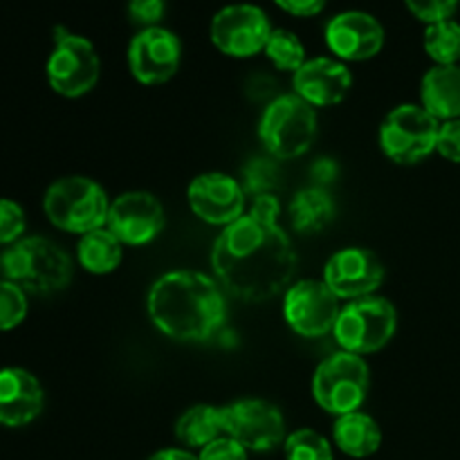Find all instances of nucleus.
<instances>
[{
  "instance_id": "c85d7f7f",
  "label": "nucleus",
  "mask_w": 460,
  "mask_h": 460,
  "mask_svg": "<svg viewBox=\"0 0 460 460\" xmlns=\"http://www.w3.org/2000/svg\"><path fill=\"white\" fill-rule=\"evenodd\" d=\"M243 189L254 198L274 196V184H277V166L268 157H256L243 171Z\"/></svg>"
},
{
  "instance_id": "dca6fc26",
  "label": "nucleus",
  "mask_w": 460,
  "mask_h": 460,
  "mask_svg": "<svg viewBox=\"0 0 460 460\" xmlns=\"http://www.w3.org/2000/svg\"><path fill=\"white\" fill-rule=\"evenodd\" d=\"M106 227L124 247H142L164 229V207L151 191H126L111 200Z\"/></svg>"
},
{
  "instance_id": "f3484780",
  "label": "nucleus",
  "mask_w": 460,
  "mask_h": 460,
  "mask_svg": "<svg viewBox=\"0 0 460 460\" xmlns=\"http://www.w3.org/2000/svg\"><path fill=\"white\" fill-rule=\"evenodd\" d=\"M323 39L340 61H368L385 48V27L373 13L349 9L328 21Z\"/></svg>"
},
{
  "instance_id": "0eeeda50",
  "label": "nucleus",
  "mask_w": 460,
  "mask_h": 460,
  "mask_svg": "<svg viewBox=\"0 0 460 460\" xmlns=\"http://www.w3.org/2000/svg\"><path fill=\"white\" fill-rule=\"evenodd\" d=\"M371 386V371L364 358L353 353L331 355L313 376V398L331 416L359 411Z\"/></svg>"
},
{
  "instance_id": "f8f14e48",
  "label": "nucleus",
  "mask_w": 460,
  "mask_h": 460,
  "mask_svg": "<svg viewBox=\"0 0 460 460\" xmlns=\"http://www.w3.org/2000/svg\"><path fill=\"white\" fill-rule=\"evenodd\" d=\"M340 299L323 279H304L292 283L283 299V317L301 337L317 340L335 331L340 317Z\"/></svg>"
},
{
  "instance_id": "f03ea898",
  "label": "nucleus",
  "mask_w": 460,
  "mask_h": 460,
  "mask_svg": "<svg viewBox=\"0 0 460 460\" xmlns=\"http://www.w3.org/2000/svg\"><path fill=\"white\" fill-rule=\"evenodd\" d=\"M146 310L162 335L182 344L207 341L227 319L223 286L196 270H173L155 279Z\"/></svg>"
},
{
  "instance_id": "473e14b6",
  "label": "nucleus",
  "mask_w": 460,
  "mask_h": 460,
  "mask_svg": "<svg viewBox=\"0 0 460 460\" xmlns=\"http://www.w3.org/2000/svg\"><path fill=\"white\" fill-rule=\"evenodd\" d=\"M436 153L447 162L460 164V119L440 121L438 139H436Z\"/></svg>"
},
{
  "instance_id": "f257e3e1",
  "label": "nucleus",
  "mask_w": 460,
  "mask_h": 460,
  "mask_svg": "<svg viewBox=\"0 0 460 460\" xmlns=\"http://www.w3.org/2000/svg\"><path fill=\"white\" fill-rule=\"evenodd\" d=\"M277 196L254 198L250 209L227 225L211 247L216 281L236 299L263 304L292 286L296 252L279 225Z\"/></svg>"
},
{
  "instance_id": "5701e85b",
  "label": "nucleus",
  "mask_w": 460,
  "mask_h": 460,
  "mask_svg": "<svg viewBox=\"0 0 460 460\" xmlns=\"http://www.w3.org/2000/svg\"><path fill=\"white\" fill-rule=\"evenodd\" d=\"M220 436H225L223 407L196 404V407L187 409L175 422V438L184 447L198 449V452Z\"/></svg>"
},
{
  "instance_id": "423d86ee",
  "label": "nucleus",
  "mask_w": 460,
  "mask_h": 460,
  "mask_svg": "<svg viewBox=\"0 0 460 460\" xmlns=\"http://www.w3.org/2000/svg\"><path fill=\"white\" fill-rule=\"evenodd\" d=\"M398 331V310L385 296H364L346 304L337 317L335 337L337 346L346 353L364 355L385 349Z\"/></svg>"
},
{
  "instance_id": "6e6552de",
  "label": "nucleus",
  "mask_w": 460,
  "mask_h": 460,
  "mask_svg": "<svg viewBox=\"0 0 460 460\" xmlns=\"http://www.w3.org/2000/svg\"><path fill=\"white\" fill-rule=\"evenodd\" d=\"M49 88L67 99L88 94L102 75V61L85 36L75 34L66 27H54V48L45 63Z\"/></svg>"
},
{
  "instance_id": "b1692460",
  "label": "nucleus",
  "mask_w": 460,
  "mask_h": 460,
  "mask_svg": "<svg viewBox=\"0 0 460 460\" xmlns=\"http://www.w3.org/2000/svg\"><path fill=\"white\" fill-rule=\"evenodd\" d=\"M79 265L90 274H111L124 261V245L108 227L84 234L76 245Z\"/></svg>"
},
{
  "instance_id": "7c9ffc66",
  "label": "nucleus",
  "mask_w": 460,
  "mask_h": 460,
  "mask_svg": "<svg viewBox=\"0 0 460 460\" xmlns=\"http://www.w3.org/2000/svg\"><path fill=\"white\" fill-rule=\"evenodd\" d=\"M409 12L416 18L425 21L427 25L438 21H447L458 9L460 0H404Z\"/></svg>"
},
{
  "instance_id": "a878e982",
  "label": "nucleus",
  "mask_w": 460,
  "mask_h": 460,
  "mask_svg": "<svg viewBox=\"0 0 460 460\" xmlns=\"http://www.w3.org/2000/svg\"><path fill=\"white\" fill-rule=\"evenodd\" d=\"M263 54L272 61V66L277 67V70L292 72V75L308 61L304 43H301L299 36L290 30H272Z\"/></svg>"
},
{
  "instance_id": "4468645a",
  "label": "nucleus",
  "mask_w": 460,
  "mask_h": 460,
  "mask_svg": "<svg viewBox=\"0 0 460 460\" xmlns=\"http://www.w3.org/2000/svg\"><path fill=\"white\" fill-rule=\"evenodd\" d=\"M187 200L196 218L223 229L236 223L247 211V193L243 184L218 171L196 175L189 182Z\"/></svg>"
},
{
  "instance_id": "393cba45",
  "label": "nucleus",
  "mask_w": 460,
  "mask_h": 460,
  "mask_svg": "<svg viewBox=\"0 0 460 460\" xmlns=\"http://www.w3.org/2000/svg\"><path fill=\"white\" fill-rule=\"evenodd\" d=\"M425 52L436 66H458L460 61V22L454 18L427 25Z\"/></svg>"
},
{
  "instance_id": "f704fd0d",
  "label": "nucleus",
  "mask_w": 460,
  "mask_h": 460,
  "mask_svg": "<svg viewBox=\"0 0 460 460\" xmlns=\"http://www.w3.org/2000/svg\"><path fill=\"white\" fill-rule=\"evenodd\" d=\"M283 12L292 13V16L299 18H310L317 16L326 7V0H274Z\"/></svg>"
},
{
  "instance_id": "4be33fe9",
  "label": "nucleus",
  "mask_w": 460,
  "mask_h": 460,
  "mask_svg": "<svg viewBox=\"0 0 460 460\" xmlns=\"http://www.w3.org/2000/svg\"><path fill=\"white\" fill-rule=\"evenodd\" d=\"M290 225L304 236L323 232L335 218V200L323 187L301 189L290 202Z\"/></svg>"
},
{
  "instance_id": "72a5a7b5",
  "label": "nucleus",
  "mask_w": 460,
  "mask_h": 460,
  "mask_svg": "<svg viewBox=\"0 0 460 460\" xmlns=\"http://www.w3.org/2000/svg\"><path fill=\"white\" fill-rule=\"evenodd\" d=\"M247 449L229 436H220L198 452V460H247Z\"/></svg>"
},
{
  "instance_id": "1a4fd4ad",
  "label": "nucleus",
  "mask_w": 460,
  "mask_h": 460,
  "mask_svg": "<svg viewBox=\"0 0 460 460\" xmlns=\"http://www.w3.org/2000/svg\"><path fill=\"white\" fill-rule=\"evenodd\" d=\"M440 121L418 103L394 108L380 124V148L391 162L411 166L436 151Z\"/></svg>"
},
{
  "instance_id": "cd10ccee",
  "label": "nucleus",
  "mask_w": 460,
  "mask_h": 460,
  "mask_svg": "<svg viewBox=\"0 0 460 460\" xmlns=\"http://www.w3.org/2000/svg\"><path fill=\"white\" fill-rule=\"evenodd\" d=\"M27 292L16 283L0 279V332L13 331L21 326L27 317Z\"/></svg>"
},
{
  "instance_id": "c756f323",
  "label": "nucleus",
  "mask_w": 460,
  "mask_h": 460,
  "mask_svg": "<svg viewBox=\"0 0 460 460\" xmlns=\"http://www.w3.org/2000/svg\"><path fill=\"white\" fill-rule=\"evenodd\" d=\"M27 218L22 207L16 200L0 198V245L9 247L25 238Z\"/></svg>"
},
{
  "instance_id": "bb28decb",
  "label": "nucleus",
  "mask_w": 460,
  "mask_h": 460,
  "mask_svg": "<svg viewBox=\"0 0 460 460\" xmlns=\"http://www.w3.org/2000/svg\"><path fill=\"white\" fill-rule=\"evenodd\" d=\"M286 460H335L332 445L314 429H296L283 443Z\"/></svg>"
},
{
  "instance_id": "aec40b11",
  "label": "nucleus",
  "mask_w": 460,
  "mask_h": 460,
  "mask_svg": "<svg viewBox=\"0 0 460 460\" xmlns=\"http://www.w3.org/2000/svg\"><path fill=\"white\" fill-rule=\"evenodd\" d=\"M420 106L438 121L460 119V66H434L420 84Z\"/></svg>"
},
{
  "instance_id": "9b49d317",
  "label": "nucleus",
  "mask_w": 460,
  "mask_h": 460,
  "mask_svg": "<svg viewBox=\"0 0 460 460\" xmlns=\"http://www.w3.org/2000/svg\"><path fill=\"white\" fill-rule=\"evenodd\" d=\"M225 436L238 440L247 452H272L283 447L286 418L277 404L261 398H243L223 407Z\"/></svg>"
},
{
  "instance_id": "20e7f679",
  "label": "nucleus",
  "mask_w": 460,
  "mask_h": 460,
  "mask_svg": "<svg viewBox=\"0 0 460 460\" xmlns=\"http://www.w3.org/2000/svg\"><path fill=\"white\" fill-rule=\"evenodd\" d=\"M43 211L57 229L84 236L106 227L111 198L97 180L85 175H66L48 187L43 196Z\"/></svg>"
},
{
  "instance_id": "6ab92c4d",
  "label": "nucleus",
  "mask_w": 460,
  "mask_h": 460,
  "mask_svg": "<svg viewBox=\"0 0 460 460\" xmlns=\"http://www.w3.org/2000/svg\"><path fill=\"white\" fill-rule=\"evenodd\" d=\"M45 404L39 377L18 367L0 368V425L25 427L40 416Z\"/></svg>"
},
{
  "instance_id": "ddd939ff",
  "label": "nucleus",
  "mask_w": 460,
  "mask_h": 460,
  "mask_svg": "<svg viewBox=\"0 0 460 460\" xmlns=\"http://www.w3.org/2000/svg\"><path fill=\"white\" fill-rule=\"evenodd\" d=\"M182 61V43L166 27L139 30L128 45V67L142 85H162L173 79Z\"/></svg>"
},
{
  "instance_id": "412c9836",
  "label": "nucleus",
  "mask_w": 460,
  "mask_h": 460,
  "mask_svg": "<svg viewBox=\"0 0 460 460\" xmlns=\"http://www.w3.org/2000/svg\"><path fill=\"white\" fill-rule=\"evenodd\" d=\"M332 443L341 454L350 458H368L380 449L382 429L364 411H353L340 416L332 425Z\"/></svg>"
},
{
  "instance_id": "39448f33",
  "label": "nucleus",
  "mask_w": 460,
  "mask_h": 460,
  "mask_svg": "<svg viewBox=\"0 0 460 460\" xmlns=\"http://www.w3.org/2000/svg\"><path fill=\"white\" fill-rule=\"evenodd\" d=\"M317 111L304 99L281 94L268 103L259 121V139L274 160L305 155L317 139Z\"/></svg>"
},
{
  "instance_id": "a211bd4d",
  "label": "nucleus",
  "mask_w": 460,
  "mask_h": 460,
  "mask_svg": "<svg viewBox=\"0 0 460 460\" xmlns=\"http://www.w3.org/2000/svg\"><path fill=\"white\" fill-rule=\"evenodd\" d=\"M350 85H353V75L349 66L331 57L308 58L292 75L295 94L313 108L337 106L350 93Z\"/></svg>"
},
{
  "instance_id": "7ed1b4c3",
  "label": "nucleus",
  "mask_w": 460,
  "mask_h": 460,
  "mask_svg": "<svg viewBox=\"0 0 460 460\" xmlns=\"http://www.w3.org/2000/svg\"><path fill=\"white\" fill-rule=\"evenodd\" d=\"M4 279L27 295H54L70 286L72 259L63 247L43 236H25L0 254Z\"/></svg>"
},
{
  "instance_id": "2eb2a0df",
  "label": "nucleus",
  "mask_w": 460,
  "mask_h": 460,
  "mask_svg": "<svg viewBox=\"0 0 460 460\" xmlns=\"http://www.w3.org/2000/svg\"><path fill=\"white\" fill-rule=\"evenodd\" d=\"M385 281V263L367 247H344L328 259L323 283L337 299L355 301L373 296Z\"/></svg>"
},
{
  "instance_id": "9d476101",
  "label": "nucleus",
  "mask_w": 460,
  "mask_h": 460,
  "mask_svg": "<svg viewBox=\"0 0 460 460\" xmlns=\"http://www.w3.org/2000/svg\"><path fill=\"white\" fill-rule=\"evenodd\" d=\"M272 22L259 4H225L214 13L209 25L211 43L223 54L234 58L256 57L268 45Z\"/></svg>"
},
{
  "instance_id": "2f4dec72",
  "label": "nucleus",
  "mask_w": 460,
  "mask_h": 460,
  "mask_svg": "<svg viewBox=\"0 0 460 460\" xmlns=\"http://www.w3.org/2000/svg\"><path fill=\"white\" fill-rule=\"evenodd\" d=\"M166 13V0H128V18L139 30L157 27Z\"/></svg>"
},
{
  "instance_id": "c9c22d12",
  "label": "nucleus",
  "mask_w": 460,
  "mask_h": 460,
  "mask_svg": "<svg viewBox=\"0 0 460 460\" xmlns=\"http://www.w3.org/2000/svg\"><path fill=\"white\" fill-rule=\"evenodd\" d=\"M148 460H198V456L189 452V449L169 447V449H160V452H155Z\"/></svg>"
}]
</instances>
